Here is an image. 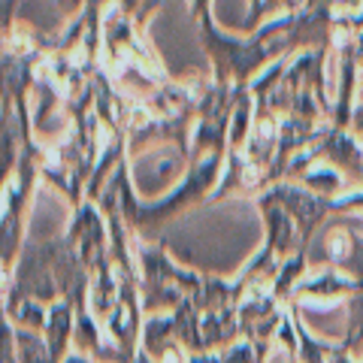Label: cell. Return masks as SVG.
Returning <instances> with one entry per match:
<instances>
[{
	"label": "cell",
	"mask_w": 363,
	"mask_h": 363,
	"mask_svg": "<svg viewBox=\"0 0 363 363\" xmlns=\"http://www.w3.org/2000/svg\"><path fill=\"white\" fill-rule=\"evenodd\" d=\"M330 248H333L336 257H342V255L348 252V236H345V233H336L333 240H330Z\"/></svg>",
	"instance_id": "obj_1"
}]
</instances>
